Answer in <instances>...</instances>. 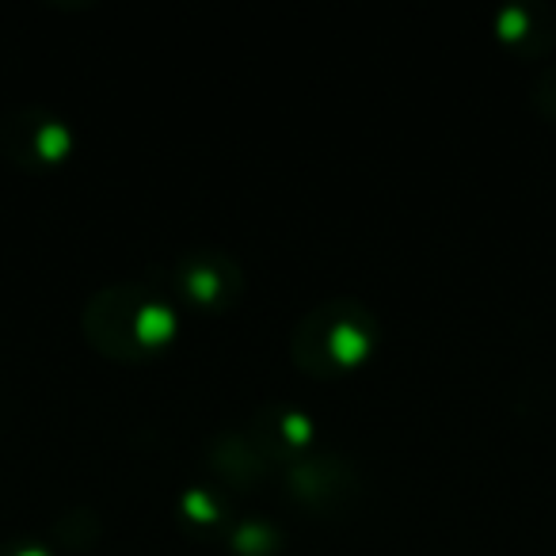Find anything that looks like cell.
<instances>
[{
  "label": "cell",
  "instance_id": "obj_5",
  "mask_svg": "<svg viewBox=\"0 0 556 556\" xmlns=\"http://www.w3.org/2000/svg\"><path fill=\"white\" fill-rule=\"evenodd\" d=\"M0 556H47V548H39V545H9V548H0Z\"/></svg>",
  "mask_w": 556,
  "mask_h": 556
},
{
  "label": "cell",
  "instance_id": "obj_1",
  "mask_svg": "<svg viewBox=\"0 0 556 556\" xmlns=\"http://www.w3.org/2000/svg\"><path fill=\"white\" fill-rule=\"evenodd\" d=\"M85 328L92 343L111 358H146L156 355L176 336V309L161 294L146 287L103 290L88 305Z\"/></svg>",
  "mask_w": 556,
  "mask_h": 556
},
{
  "label": "cell",
  "instance_id": "obj_4",
  "mask_svg": "<svg viewBox=\"0 0 556 556\" xmlns=\"http://www.w3.org/2000/svg\"><path fill=\"white\" fill-rule=\"evenodd\" d=\"M27 141L12 149V156H24L27 164H54L70 153V126L62 118H47L39 111H27L24 123Z\"/></svg>",
  "mask_w": 556,
  "mask_h": 556
},
{
  "label": "cell",
  "instance_id": "obj_3",
  "mask_svg": "<svg viewBox=\"0 0 556 556\" xmlns=\"http://www.w3.org/2000/svg\"><path fill=\"white\" fill-rule=\"evenodd\" d=\"M179 287L202 309H225L240 294V270L225 255H191L179 267Z\"/></svg>",
  "mask_w": 556,
  "mask_h": 556
},
{
  "label": "cell",
  "instance_id": "obj_2",
  "mask_svg": "<svg viewBox=\"0 0 556 556\" xmlns=\"http://www.w3.org/2000/svg\"><path fill=\"white\" fill-rule=\"evenodd\" d=\"M374 348V317L355 302H336L309 313L294 336V355L313 374L355 370Z\"/></svg>",
  "mask_w": 556,
  "mask_h": 556
}]
</instances>
